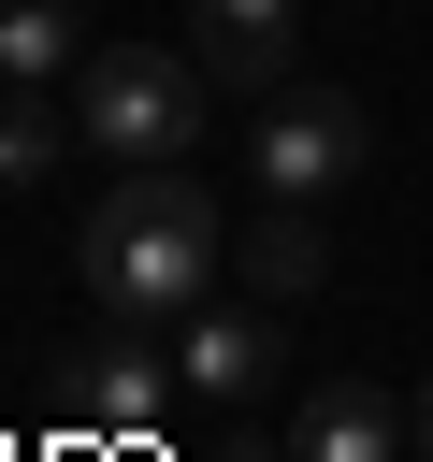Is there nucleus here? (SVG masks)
<instances>
[{"instance_id": "6e6552de", "label": "nucleus", "mask_w": 433, "mask_h": 462, "mask_svg": "<svg viewBox=\"0 0 433 462\" xmlns=\"http://www.w3.org/2000/svg\"><path fill=\"white\" fill-rule=\"evenodd\" d=\"M159 404H173V346H130V318H115V346H87V361H72V419L144 433Z\"/></svg>"}, {"instance_id": "1a4fd4ad", "label": "nucleus", "mask_w": 433, "mask_h": 462, "mask_svg": "<svg viewBox=\"0 0 433 462\" xmlns=\"http://www.w3.org/2000/svg\"><path fill=\"white\" fill-rule=\"evenodd\" d=\"M72 144H87L72 87H0V188H43V173H58Z\"/></svg>"}, {"instance_id": "f03ea898", "label": "nucleus", "mask_w": 433, "mask_h": 462, "mask_svg": "<svg viewBox=\"0 0 433 462\" xmlns=\"http://www.w3.org/2000/svg\"><path fill=\"white\" fill-rule=\"evenodd\" d=\"M202 101H216V72H202L188 43H87V72H72V116H87V144H101L115 173L188 159V144H202Z\"/></svg>"}, {"instance_id": "423d86ee", "label": "nucleus", "mask_w": 433, "mask_h": 462, "mask_svg": "<svg viewBox=\"0 0 433 462\" xmlns=\"http://www.w3.org/2000/svg\"><path fill=\"white\" fill-rule=\"evenodd\" d=\"M289 14L303 0H188V58L231 101H260V87H289Z\"/></svg>"}, {"instance_id": "20e7f679", "label": "nucleus", "mask_w": 433, "mask_h": 462, "mask_svg": "<svg viewBox=\"0 0 433 462\" xmlns=\"http://www.w3.org/2000/svg\"><path fill=\"white\" fill-rule=\"evenodd\" d=\"M274 361H289V346H274L260 303H188V318H173V390H188V404H245Z\"/></svg>"}, {"instance_id": "f8f14e48", "label": "nucleus", "mask_w": 433, "mask_h": 462, "mask_svg": "<svg viewBox=\"0 0 433 462\" xmlns=\"http://www.w3.org/2000/svg\"><path fill=\"white\" fill-rule=\"evenodd\" d=\"M216 462H289V448H245V433H231V448H216Z\"/></svg>"}, {"instance_id": "9d476101", "label": "nucleus", "mask_w": 433, "mask_h": 462, "mask_svg": "<svg viewBox=\"0 0 433 462\" xmlns=\"http://www.w3.org/2000/svg\"><path fill=\"white\" fill-rule=\"evenodd\" d=\"M87 72V14L72 0H0V87H72Z\"/></svg>"}, {"instance_id": "f257e3e1", "label": "nucleus", "mask_w": 433, "mask_h": 462, "mask_svg": "<svg viewBox=\"0 0 433 462\" xmlns=\"http://www.w3.org/2000/svg\"><path fill=\"white\" fill-rule=\"evenodd\" d=\"M216 260H231V217H216V188L188 159L115 173L87 202V231H72V274H87L101 318H188V303H216Z\"/></svg>"}, {"instance_id": "9b49d317", "label": "nucleus", "mask_w": 433, "mask_h": 462, "mask_svg": "<svg viewBox=\"0 0 433 462\" xmlns=\"http://www.w3.org/2000/svg\"><path fill=\"white\" fill-rule=\"evenodd\" d=\"M404 419H419V462H433V375H419V404H404Z\"/></svg>"}, {"instance_id": "0eeeda50", "label": "nucleus", "mask_w": 433, "mask_h": 462, "mask_svg": "<svg viewBox=\"0 0 433 462\" xmlns=\"http://www.w3.org/2000/svg\"><path fill=\"white\" fill-rule=\"evenodd\" d=\"M231 274H245L260 303H303V289L332 274V231H318V202H260V217L231 231Z\"/></svg>"}, {"instance_id": "7ed1b4c3", "label": "nucleus", "mask_w": 433, "mask_h": 462, "mask_svg": "<svg viewBox=\"0 0 433 462\" xmlns=\"http://www.w3.org/2000/svg\"><path fill=\"white\" fill-rule=\"evenodd\" d=\"M361 101L346 87H260V116H245V188L260 202H332L346 173H361Z\"/></svg>"}, {"instance_id": "39448f33", "label": "nucleus", "mask_w": 433, "mask_h": 462, "mask_svg": "<svg viewBox=\"0 0 433 462\" xmlns=\"http://www.w3.org/2000/svg\"><path fill=\"white\" fill-rule=\"evenodd\" d=\"M419 448V419L375 390V375H318L303 404H289V462H404Z\"/></svg>"}, {"instance_id": "ddd939ff", "label": "nucleus", "mask_w": 433, "mask_h": 462, "mask_svg": "<svg viewBox=\"0 0 433 462\" xmlns=\"http://www.w3.org/2000/svg\"><path fill=\"white\" fill-rule=\"evenodd\" d=\"M346 14H361V0H346Z\"/></svg>"}]
</instances>
